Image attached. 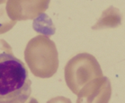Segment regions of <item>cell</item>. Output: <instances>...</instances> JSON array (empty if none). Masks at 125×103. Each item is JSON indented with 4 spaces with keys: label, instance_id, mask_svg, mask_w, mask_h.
I'll return each instance as SVG.
<instances>
[{
    "label": "cell",
    "instance_id": "1",
    "mask_svg": "<svg viewBox=\"0 0 125 103\" xmlns=\"http://www.w3.org/2000/svg\"><path fill=\"white\" fill-rule=\"evenodd\" d=\"M31 82L23 61L12 51L0 53V103H26Z\"/></svg>",
    "mask_w": 125,
    "mask_h": 103
},
{
    "label": "cell",
    "instance_id": "2",
    "mask_svg": "<svg viewBox=\"0 0 125 103\" xmlns=\"http://www.w3.org/2000/svg\"><path fill=\"white\" fill-rule=\"evenodd\" d=\"M24 59L31 74L39 78H51L59 68V53L54 41L46 35L29 40L24 49Z\"/></svg>",
    "mask_w": 125,
    "mask_h": 103
},
{
    "label": "cell",
    "instance_id": "3",
    "mask_svg": "<svg viewBox=\"0 0 125 103\" xmlns=\"http://www.w3.org/2000/svg\"><path fill=\"white\" fill-rule=\"evenodd\" d=\"M64 76L68 87L77 95L86 83L104 75L96 58L89 53L83 52L69 59L64 68Z\"/></svg>",
    "mask_w": 125,
    "mask_h": 103
},
{
    "label": "cell",
    "instance_id": "4",
    "mask_svg": "<svg viewBox=\"0 0 125 103\" xmlns=\"http://www.w3.org/2000/svg\"><path fill=\"white\" fill-rule=\"evenodd\" d=\"M51 0H7L6 12L13 21L35 19L44 14Z\"/></svg>",
    "mask_w": 125,
    "mask_h": 103
},
{
    "label": "cell",
    "instance_id": "5",
    "mask_svg": "<svg viewBox=\"0 0 125 103\" xmlns=\"http://www.w3.org/2000/svg\"><path fill=\"white\" fill-rule=\"evenodd\" d=\"M112 95L111 82L106 76L97 77L77 93V103H108Z\"/></svg>",
    "mask_w": 125,
    "mask_h": 103
},
{
    "label": "cell",
    "instance_id": "6",
    "mask_svg": "<svg viewBox=\"0 0 125 103\" xmlns=\"http://www.w3.org/2000/svg\"><path fill=\"white\" fill-rule=\"evenodd\" d=\"M122 23V15L119 9L110 6L102 13L101 17L97 21L95 25L92 27L93 30L103 28H116Z\"/></svg>",
    "mask_w": 125,
    "mask_h": 103
},
{
    "label": "cell",
    "instance_id": "7",
    "mask_svg": "<svg viewBox=\"0 0 125 103\" xmlns=\"http://www.w3.org/2000/svg\"><path fill=\"white\" fill-rule=\"evenodd\" d=\"M6 2L7 0H0V34L9 32L16 24V22L11 20L7 14Z\"/></svg>",
    "mask_w": 125,
    "mask_h": 103
},
{
    "label": "cell",
    "instance_id": "8",
    "mask_svg": "<svg viewBox=\"0 0 125 103\" xmlns=\"http://www.w3.org/2000/svg\"><path fill=\"white\" fill-rule=\"evenodd\" d=\"M47 103H72L69 99L63 96H58V97L52 98L50 100H48Z\"/></svg>",
    "mask_w": 125,
    "mask_h": 103
},
{
    "label": "cell",
    "instance_id": "9",
    "mask_svg": "<svg viewBox=\"0 0 125 103\" xmlns=\"http://www.w3.org/2000/svg\"><path fill=\"white\" fill-rule=\"evenodd\" d=\"M26 103H39L38 102V100L36 99H34V98H31L29 100H27V102Z\"/></svg>",
    "mask_w": 125,
    "mask_h": 103
}]
</instances>
